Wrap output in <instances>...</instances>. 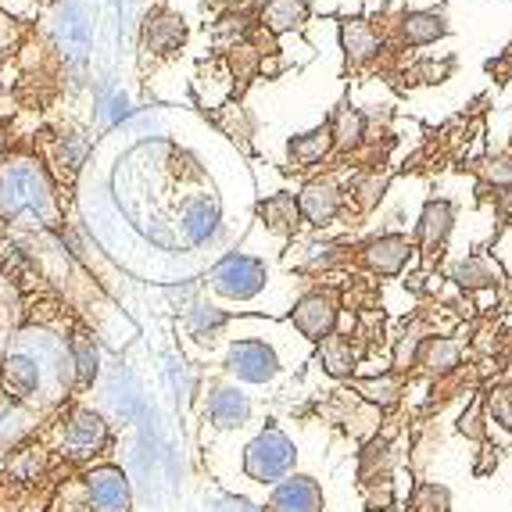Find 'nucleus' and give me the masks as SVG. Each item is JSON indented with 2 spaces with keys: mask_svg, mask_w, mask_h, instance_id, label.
<instances>
[{
  "mask_svg": "<svg viewBox=\"0 0 512 512\" xmlns=\"http://www.w3.org/2000/svg\"><path fill=\"white\" fill-rule=\"evenodd\" d=\"M18 215H33L47 230L61 226V205L51 172L33 154L0 158V222H15Z\"/></svg>",
  "mask_w": 512,
  "mask_h": 512,
  "instance_id": "obj_1",
  "label": "nucleus"
},
{
  "mask_svg": "<svg viewBox=\"0 0 512 512\" xmlns=\"http://www.w3.org/2000/svg\"><path fill=\"white\" fill-rule=\"evenodd\" d=\"M412 248H409V240L398 237V233H387V237L373 240L366 251L369 265H373V273L380 276H394V273H402V265L409 262Z\"/></svg>",
  "mask_w": 512,
  "mask_h": 512,
  "instance_id": "obj_15",
  "label": "nucleus"
},
{
  "mask_svg": "<svg viewBox=\"0 0 512 512\" xmlns=\"http://www.w3.org/2000/svg\"><path fill=\"white\" fill-rule=\"evenodd\" d=\"M359 391L366 394V402L373 405H394L398 402V394H402V380L398 376H373V380H362Z\"/></svg>",
  "mask_w": 512,
  "mask_h": 512,
  "instance_id": "obj_27",
  "label": "nucleus"
},
{
  "mask_svg": "<svg viewBox=\"0 0 512 512\" xmlns=\"http://www.w3.org/2000/svg\"><path fill=\"white\" fill-rule=\"evenodd\" d=\"M362 129H366V119H362L359 111L351 108H341L337 111V119L330 126V137H333V147H351L362 140Z\"/></svg>",
  "mask_w": 512,
  "mask_h": 512,
  "instance_id": "obj_26",
  "label": "nucleus"
},
{
  "mask_svg": "<svg viewBox=\"0 0 512 512\" xmlns=\"http://www.w3.org/2000/svg\"><path fill=\"white\" fill-rule=\"evenodd\" d=\"M183 40H187V26H183L180 15H172V11H154V15H147L144 47L151 54H158V58H165V54H176Z\"/></svg>",
  "mask_w": 512,
  "mask_h": 512,
  "instance_id": "obj_13",
  "label": "nucleus"
},
{
  "mask_svg": "<svg viewBox=\"0 0 512 512\" xmlns=\"http://www.w3.org/2000/svg\"><path fill=\"white\" fill-rule=\"evenodd\" d=\"M455 280L470 291H484V287H498V265L484 262V258H466L462 265H455Z\"/></svg>",
  "mask_w": 512,
  "mask_h": 512,
  "instance_id": "obj_24",
  "label": "nucleus"
},
{
  "mask_svg": "<svg viewBox=\"0 0 512 512\" xmlns=\"http://www.w3.org/2000/svg\"><path fill=\"white\" fill-rule=\"evenodd\" d=\"M205 412H208V423L215 430H240L251 423V398L240 387L233 384H212L208 387V398H205Z\"/></svg>",
  "mask_w": 512,
  "mask_h": 512,
  "instance_id": "obj_8",
  "label": "nucleus"
},
{
  "mask_svg": "<svg viewBox=\"0 0 512 512\" xmlns=\"http://www.w3.org/2000/svg\"><path fill=\"white\" fill-rule=\"evenodd\" d=\"M54 40H58L61 54L69 61H86V54H90V18H86L79 0H69V4L58 11Z\"/></svg>",
  "mask_w": 512,
  "mask_h": 512,
  "instance_id": "obj_11",
  "label": "nucleus"
},
{
  "mask_svg": "<svg viewBox=\"0 0 512 512\" xmlns=\"http://www.w3.org/2000/svg\"><path fill=\"white\" fill-rule=\"evenodd\" d=\"M294 462H298V448L276 423H265L255 441L244 448V473L262 487H273L283 477H291Z\"/></svg>",
  "mask_w": 512,
  "mask_h": 512,
  "instance_id": "obj_2",
  "label": "nucleus"
},
{
  "mask_svg": "<svg viewBox=\"0 0 512 512\" xmlns=\"http://www.w3.org/2000/svg\"><path fill=\"white\" fill-rule=\"evenodd\" d=\"M212 291L219 298L230 301H251L255 294H262L265 280H269V269H265L262 258L251 255H226L219 265L212 269Z\"/></svg>",
  "mask_w": 512,
  "mask_h": 512,
  "instance_id": "obj_4",
  "label": "nucleus"
},
{
  "mask_svg": "<svg viewBox=\"0 0 512 512\" xmlns=\"http://www.w3.org/2000/svg\"><path fill=\"white\" fill-rule=\"evenodd\" d=\"M226 323H230V316L222 312V308H215V305H194V308H187V316H183V326H187V333L194 337V341H215L222 330H226Z\"/></svg>",
  "mask_w": 512,
  "mask_h": 512,
  "instance_id": "obj_17",
  "label": "nucleus"
},
{
  "mask_svg": "<svg viewBox=\"0 0 512 512\" xmlns=\"http://www.w3.org/2000/svg\"><path fill=\"white\" fill-rule=\"evenodd\" d=\"M419 366H427L430 373H448L452 366H459V348L452 341H444V337H434V341L423 344Z\"/></svg>",
  "mask_w": 512,
  "mask_h": 512,
  "instance_id": "obj_25",
  "label": "nucleus"
},
{
  "mask_svg": "<svg viewBox=\"0 0 512 512\" xmlns=\"http://www.w3.org/2000/svg\"><path fill=\"white\" fill-rule=\"evenodd\" d=\"M222 369L240 384H273L280 376V355L265 341H233L226 348Z\"/></svg>",
  "mask_w": 512,
  "mask_h": 512,
  "instance_id": "obj_6",
  "label": "nucleus"
},
{
  "mask_svg": "<svg viewBox=\"0 0 512 512\" xmlns=\"http://www.w3.org/2000/svg\"><path fill=\"white\" fill-rule=\"evenodd\" d=\"M444 33H448V26H444V18L437 11H416V15L405 18V40L416 43V47L434 43Z\"/></svg>",
  "mask_w": 512,
  "mask_h": 512,
  "instance_id": "obj_23",
  "label": "nucleus"
},
{
  "mask_svg": "<svg viewBox=\"0 0 512 512\" xmlns=\"http://www.w3.org/2000/svg\"><path fill=\"white\" fill-rule=\"evenodd\" d=\"M319 362H323V369L330 376H351V369H355V348H351V341L330 333V337L319 341Z\"/></svg>",
  "mask_w": 512,
  "mask_h": 512,
  "instance_id": "obj_21",
  "label": "nucleus"
},
{
  "mask_svg": "<svg viewBox=\"0 0 512 512\" xmlns=\"http://www.w3.org/2000/svg\"><path fill=\"white\" fill-rule=\"evenodd\" d=\"M333 147V137H330V126H319L305 137H294L291 140V162L298 169H308V165H319L326 158V151Z\"/></svg>",
  "mask_w": 512,
  "mask_h": 512,
  "instance_id": "obj_20",
  "label": "nucleus"
},
{
  "mask_svg": "<svg viewBox=\"0 0 512 512\" xmlns=\"http://www.w3.org/2000/svg\"><path fill=\"white\" fill-rule=\"evenodd\" d=\"M452 205L448 201H427V208H423V219H419V240H423V248L434 255L437 248H441L444 240H448V233H452Z\"/></svg>",
  "mask_w": 512,
  "mask_h": 512,
  "instance_id": "obj_16",
  "label": "nucleus"
},
{
  "mask_svg": "<svg viewBox=\"0 0 512 512\" xmlns=\"http://www.w3.org/2000/svg\"><path fill=\"white\" fill-rule=\"evenodd\" d=\"M291 319L308 341H323V337L333 333V323H337V298L326 291L305 294V298L294 305Z\"/></svg>",
  "mask_w": 512,
  "mask_h": 512,
  "instance_id": "obj_10",
  "label": "nucleus"
},
{
  "mask_svg": "<svg viewBox=\"0 0 512 512\" xmlns=\"http://www.w3.org/2000/svg\"><path fill=\"white\" fill-rule=\"evenodd\" d=\"M180 230L187 244H208L219 233V205H215V197H190L180 215Z\"/></svg>",
  "mask_w": 512,
  "mask_h": 512,
  "instance_id": "obj_12",
  "label": "nucleus"
},
{
  "mask_svg": "<svg viewBox=\"0 0 512 512\" xmlns=\"http://www.w3.org/2000/svg\"><path fill=\"white\" fill-rule=\"evenodd\" d=\"M208 512H265V509L248 502L244 495H215L212 502H208Z\"/></svg>",
  "mask_w": 512,
  "mask_h": 512,
  "instance_id": "obj_29",
  "label": "nucleus"
},
{
  "mask_svg": "<svg viewBox=\"0 0 512 512\" xmlns=\"http://www.w3.org/2000/svg\"><path fill=\"white\" fill-rule=\"evenodd\" d=\"M308 18V4L305 0H269L262 11V22L273 33H291V29H301Z\"/></svg>",
  "mask_w": 512,
  "mask_h": 512,
  "instance_id": "obj_19",
  "label": "nucleus"
},
{
  "mask_svg": "<svg viewBox=\"0 0 512 512\" xmlns=\"http://www.w3.org/2000/svg\"><path fill=\"white\" fill-rule=\"evenodd\" d=\"M108 444H111V434L101 412L83 409V405L65 412V423H61V448L69 452V459H76V462L94 459Z\"/></svg>",
  "mask_w": 512,
  "mask_h": 512,
  "instance_id": "obj_5",
  "label": "nucleus"
},
{
  "mask_svg": "<svg viewBox=\"0 0 512 512\" xmlns=\"http://www.w3.org/2000/svg\"><path fill=\"white\" fill-rule=\"evenodd\" d=\"M86 512H133V480L122 466L101 462L83 473Z\"/></svg>",
  "mask_w": 512,
  "mask_h": 512,
  "instance_id": "obj_3",
  "label": "nucleus"
},
{
  "mask_svg": "<svg viewBox=\"0 0 512 512\" xmlns=\"http://www.w3.org/2000/svg\"><path fill=\"white\" fill-rule=\"evenodd\" d=\"M412 502H416V512H448V491L437 484H423Z\"/></svg>",
  "mask_w": 512,
  "mask_h": 512,
  "instance_id": "obj_28",
  "label": "nucleus"
},
{
  "mask_svg": "<svg viewBox=\"0 0 512 512\" xmlns=\"http://www.w3.org/2000/svg\"><path fill=\"white\" fill-rule=\"evenodd\" d=\"M341 40H344V51H348V58L359 65V61L373 58L376 51H380V40H376L373 29L362 22V18H355V22H344L341 26Z\"/></svg>",
  "mask_w": 512,
  "mask_h": 512,
  "instance_id": "obj_22",
  "label": "nucleus"
},
{
  "mask_svg": "<svg viewBox=\"0 0 512 512\" xmlns=\"http://www.w3.org/2000/svg\"><path fill=\"white\" fill-rule=\"evenodd\" d=\"M265 512H323V491L305 473H291L280 484H273Z\"/></svg>",
  "mask_w": 512,
  "mask_h": 512,
  "instance_id": "obj_9",
  "label": "nucleus"
},
{
  "mask_svg": "<svg viewBox=\"0 0 512 512\" xmlns=\"http://www.w3.org/2000/svg\"><path fill=\"white\" fill-rule=\"evenodd\" d=\"M298 212L305 215L312 226H326V222H333L337 212H341V190L326 180L308 183L298 197Z\"/></svg>",
  "mask_w": 512,
  "mask_h": 512,
  "instance_id": "obj_14",
  "label": "nucleus"
},
{
  "mask_svg": "<svg viewBox=\"0 0 512 512\" xmlns=\"http://www.w3.org/2000/svg\"><path fill=\"white\" fill-rule=\"evenodd\" d=\"M258 215L265 219V226H269V230L287 237V233L298 230V215L301 212H298V201H294L291 194H273L269 201H262V205H258Z\"/></svg>",
  "mask_w": 512,
  "mask_h": 512,
  "instance_id": "obj_18",
  "label": "nucleus"
},
{
  "mask_svg": "<svg viewBox=\"0 0 512 512\" xmlns=\"http://www.w3.org/2000/svg\"><path fill=\"white\" fill-rule=\"evenodd\" d=\"M491 416H495V423H502L505 430H512V391L491 394Z\"/></svg>",
  "mask_w": 512,
  "mask_h": 512,
  "instance_id": "obj_30",
  "label": "nucleus"
},
{
  "mask_svg": "<svg viewBox=\"0 0 512 512\" xmlns=\"http://www.w3.org/2000/svg\"><path fill=\"white\" fill-rule=\"evenodd\" d=\"M43 391V369L36 362V355H29L26 348H15L4 355L0 362V394H8L11 402L26 405Z\"/></svg>",
  "mask_w": 512,
  "mask_h": 512,
  "instance_id": "obj_7",
  "label": "nucleus"
}]
</instances>
